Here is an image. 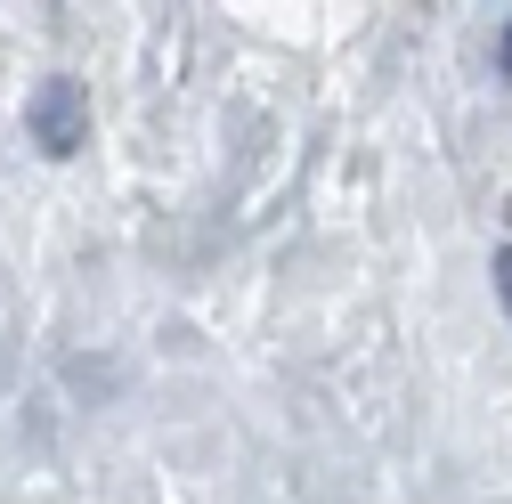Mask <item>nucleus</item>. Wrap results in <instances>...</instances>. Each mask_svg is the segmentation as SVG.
<instances>
[{"label":"nucleus","instance_id":"7ed1b4c3","mask_svg":"<svg viewBox=\"0 0 512 504\" xmlns=\"http://www.w3.org/2000/svg\"><path fill=\"white\" fill-rule=\"evenodd\" d=\"M504 74H512V25H504Z\"/></svg>","mask_w":512,"mask_h":504},{"label":"nucleus","instance_id":"f257e3e1","mask_svg":"<svg viewBox=\"0 0 512 504\" xmlns=\"http://www.w3.org/2000/svg\"><path fill=\"white\" fill-rule=\"evenodd\" d=\"M25 131H33L41 155H74V147L90 139V90H82L74 74H49V82L25 98Z\"/></svg>","mask_w":512,"mask_h":504},{"label":"nucleus","instance_id":"f03ea898","mask_svg":"<svg viewBox=\"0 0 512 504\" xmlns=\"http://www.w3.org/2000/svg\"><path fill=\"white\" fill-rule=\"evenodd\" d=\"M496 293H504V309H512V244L496 252Z\"/></svg>","mask_w":512,"mask_h":504}]
</instances>
